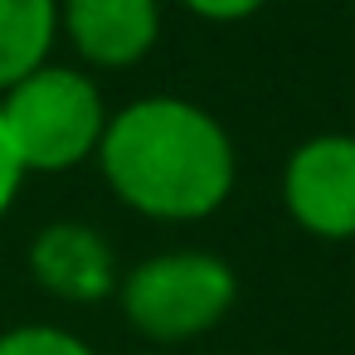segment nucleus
I'll return each mask as SVG.
<instances>
[{
  "label": "nucleus",
  "instance_id": "9b49d317",
  "mask_svg": "<svg viewBox=\"0 0 355 355\" xmlns=\"http://www.w3.org/2000/svg\"><path fill=\"white\" fill-rule=\"evenodd\" d=\"M151 355H161V350H151Z\"/></svg>",
  "mask_w": 355,
  "mask_h": 355
},
{
  "label": "nucleus",
  "instance_id": "1a4fd4ad",
  "mask_svg": "<svg viewBox=\"0 0 355 355\" xmlns=\"http://www.w3.org/2000/svg\"><path fill=\"white\" fill-rule=\"evenodd\" d=\"M20 185H25V166H20V156H15V141H10L6 122H0V224H6V214L15 209Z\"/></svg>",
  "mask_w": 355,
  "mask_h": 355
},
{
  "label": "nucleus",
  "instance_id": "0eeeda50",
  "mask_svg": "<svg viewBox=\"0 0 355 355\" xmlns=\"http://www.w3.org/2000/svg\"><path fill=\"white\" fill-rule=\"evenodd\" d=\"M59 40V0H0V93L49 64Z\"/></svg>",
  "mask_w": 355,
  "mask_h": 355
},
{
  "label": "nucleus",
  "instance_id": "6e6552de",
  "mask_svg": "<svg viewBox=\"0 0 355 355\" xmlns=\"http://www.w3.org/2000/svg\"><path fill=\"white\" fill-rule=\"evenodd\" d=\"M0 355H98L83 336L49 326V321H30V326H10L0 331Z\"/></svg>",
  "mask_w": 355,
  "mask_h": 355
},
{
  "label": "nucleus",
  "instance_id": "7ed1b4c3",
  "mask_svg": "<svg viewBox=\"0 0 355 355\" xmlns=\"http://www.w3.org/2000/svg\"><path fill=\"white\" fill-rule=\"evenodd\" d=\"M234 297H239L234 268L219 253H200V248H171L141 258L117 282L127 326L156 345H180L214 331L229 316Z\"/></svg>",
  "mask_w": 355,
  "mask_h": 355
},
{
  "label": "nucleus",
  "instance_id": "423d86ee",
  "mask_svg": "<svg viewBox=\"0 0 355 355\" xmlns=\"http://www.w3.org/2000/svg\"><path fill=\"white\" fill-rule=\"evenodd\" d=\"M30 272L49 297L73 306H93L112 297L122 282L112 243L93 224H78V219H59L40 229V239L30 243Z\"/></svg>",
  "mask_w": 355,
  "mask_h": 355
},
{
  "label": "nucleus",
  "instance_id": "39448f33",
  "mask_svg": "<svg viewBox=\"0 0 355 355\" xmlns=\"http://www.w3.org/2000/svg\"><path fill=\"white\" fill-rule=\"evenodd\" d=\"M59 35L88 69H132L161 40V0H59Z\"/></svg>",
  "mask_w": 355,
  "mask_h": 355
},
{
  "label": "nucleus",
  "instance_id": "20e7f679",
  "mask_svg": "<svg viewBox=\"0 0 355 355\" xmlns=\"http://www.w3.org/2000/svg\"><path fill=\"white\" fill-rule=\"evenodd\" d=\"M282 205L311 239H355V137L302 141L282 171Z\"/></svg>",
  "mask_w": 355,
  "mask_h": 355
},
{
  "label": "nucleus",
  "instance_id": "9d476101",
  "mask_svg": "<svg viewBox=\"0 0 355 355\" xmlns=\"http://www.w3.org/2000/svg\"><path fill=\"white\" fill-rule=\"evenodd\" d=\"M180 6H185L190 15L209 20V25H234V20L258 15V10L268 6V0H180Z\"/></svg>",
  "mask_w": 355,
  "mask_h": 355
},
{
  "label": "nucleus",
  "instance_id": "f257e3e1",
  "mask_svg": "<svg viewBox=\"0 0 355 355\" xmlns=\"http://www.w3.org/2000/svg\"><path fill=\"white\" fill-rule=\"evenodd\" d=\"M103 180L141 219L195 224L234 195V141L214 112L190 98H137L107 117L98 146Z\"/></svg>",
  "mask_w": 355,
  "mask_h": 355
},
{
  "label": "nucleus",
  "instance_id": "f03ea898",
  "mask_svg": "<svg viewBox=\"0 0 355 355\" xmlns=\"http://www.w3.org/2000/svg\"><path fill=\"white\" fill-rule=\"evenodd\" d=\"M103 88L69 64H40L15 88L0 93V122H6L25 175H59L83 161H98L107 132Z\"/></svg>",
  "mask_w": 355,
  "mask_h": 355
}]
</instances>
